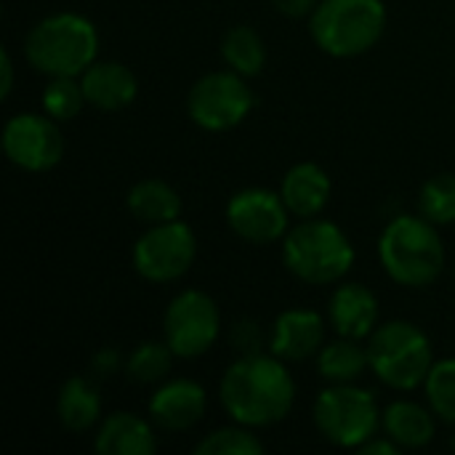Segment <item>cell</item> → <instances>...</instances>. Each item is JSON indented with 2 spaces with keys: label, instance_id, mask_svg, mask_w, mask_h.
Masks as SVG:
<instances>
[{
  "label": "cell",
  "instance_id": "ffe728a7",
  "mask_svg": "<svg viewBox=\"0 0 455 455\" xmlns=\"http://www.w3.org/2000/svg\"><path fill=\"white\" fill-rule=\"evenodd\" d=\"M435 419L437 416L432 413V408H424L411 400H397L384 408L381 427H384V435L392 437L403 451H419L435 440L437 435Z\"/></svg>",
  "mask_w": 455,
  "mask_h": 455
},
{
  "label": "cell",
  "instance_id": "52a82bcc",
  "mask_svg": "<svg viewBox=\"0 0 455 455\" xmlns=\"http://www.w3.org/2000/svg\"><path fill=\"white\" fill-rule=\"evenodd\" d=\"M315 427L320 435L339 448H360L379 435L384 411L373 392L355 384H333L315 400Z\"/></svg>",
  "mask_w": 455,
  "mask_h": 455
},
{
  "label": "cell",
  "instance_id": "4dcf8cb0",
  "mask_svg": "<svg viewBox=\"0 0 455 455\" xmlns=\"http://www.w3.org/2000/svg\"><path fill=\"white\" fill-rule=\"evenodd\" d=\"M320 0H272V5L291 19H301V16H312Z\"/></svg>",
  "mask_w": 455,
  "mask_h": 455
},
{
  "label": "cell",
  "instance_id": "ba28073f",
  "mask_svg": "<svg viewBox=\"0 0 455 455\" xmlns=\"http://www.w3.org/2000/svg\"><path fill=\"white\" fill-rule=\"evenodd\" d=\"M256 104V96L235 69L208 72L187 93V112L203 131H229L240 125Z\"/></svg>",
  "mask_w": 455,
  "mask_h": 455
},
{
  "label": "cell",
  "instance_id": "d6986e66",
  "mask_svg": "<svg viewBox=\"0 0 455 455\" xmlns=\"http://www.w3.org/2000/svg\"><path fill=\"white\" fill-rule=\"evenodd\" d=\"M56 419L72 435H83L93 429L96 424H101L99 387L85 376L67 379L56 395Z\"/></svg>",
  "mask_w": 455,
  "mask_h": 455
},
{
  "label": "cell",
  "instance_id": "3957f363",
  "mask_svg": "<svg viewBox=\"0 0 455 455\" xmlns=\"http://www.w3.org/2000/svg\"><path fill=\"white\" fill-rule=\"evenodd\" d=\"M384 272L405 288H427L445 269V245L437 224L419 216L392 219L379 237Z\"/></svg>",
  "mask_w": 455,
  "mask_h": 455
},
{
  "label": "cell",
  "instance_id": "d4e9b609",
  "mask_svg": "<svg viewBox=\"0 0 455 455\" xmlns=\"http://www.w3.org/2000/svg\"><path fill=\"white\" fill-rule=\"evenodd\" d=\"M419 213L437 227L455 224V173H437L421 187Z\"/></svg>",
  "mask_w": 455,
  "mask_h": 455
},
{
  "label": "cell",
  "instance_id": "30bf717a",
  "mask_svg": "<svg viewBox=\"0 0 455 455\" xmlns=\"http://www.w3.org/2000/svg\"><path fill=\"white\" fill-rule=\"evenodd\" d=\"M221 333L216 301L203 291H181L163 315V339L181 360L203 357Z\"/></svg>",
  "mask_w": 455,
  "mask_h": 455
},
{
  "label": "cell",
  "instance_id": "8992f818",
  "mask_svg": "<svg viewBox=\"0 0 455 455\" xmlns=\"http://www.w3.org/2000/svg\"><path fill=\"white\" fill-rule=\"evenodd\" d=\"M368 363L373 376L397 392H413L424 387L435 357L429 336L405 320L379 325L368 336Z\"/></svg>",
  "mask_w": 455,
  "mask_h": 455
},
{
  "label": "cell",
  "instance_id": "4316f807",
  "mask_svg": "<svg viewBox=\"0 0 455 455\" xmlns=\"http://www.w3.org/2000/svg\"><path fill=\"white\" fill-rule=\"evenodd\" d=\"M197 455H261L264 443L251 432V427H224L211 435H205L197 445Z\"/></svg>",
  "mask_w": 455,
  "mask_h": 455
},
{
  "label": "cell",
  "instance_id": "2e32d148",
  "mask_svg": "<svg viewBox=\"0 0 455 455\" xmlns=\"http://www.w3.org/2000/svg\"><path fill=\"white\" fill-rule=\"evenodd\" d=\"M80 85L85 101L101 112H120L128 104H133L139 93L136 75L131 72V67L120 61H93L80 75Z\"/></svg>",
  "mask_w": 455,
  "mask_h": 455
},
{
  "label": "cell",
  "instance_id": "f1b7e54d",
  "mask_svg": "<svg viewBox=\"0 0 455 455\" xmlns=\"http://www.w3.org/2000/svg\"><path fill=\"white\" fill-rule=\"evenodd\" d=\"M229 341L232 347L243 355H259L264 352V344L269 347V336L261 333V325L256 320H240L232 325V333H229Z\"/></svg>",
  "mask_w": 455,
  "mask_h": 455
},
{
  "label": "cell",
  "instance_id": "5bb4252c",
  "mask_svg": "<svg viewBox=\"0 0 455 455\" xmlns=\"http://www.w3.org/2000/svg\"><path fill=\"white\" fill-rule=\"evenodd\" d=\"M208 395L192 379H173L149 397V421L163 432H187L205 416Z\"/></svg>",
  "mask_w": 455,
  "mask_h": 455
},
{
  "label": "cell",
  "instance_id": "cb8c5ba5",
  "mask_svg": "<svg viewBox=\"0 0 455 455\" xmlns=\"http://www.w3.org/2000/svg\"><path fill=\"white\" fill-rule=\"evenodd\" d=\"M173 349L163 341H141L125 360V376L136 384H157L168 376L171 365H173Z\"/></svg>",
  "mask_w": 455,
  "mask_h": 455
},
{
  "label": "cell",
  "instance_id": "7402d4cb",
  "mask_svg": "<svg viewBox=\"0 0 455 455\" xmlns=\"http://www.w3.org/2000/svg\"><path fill=\"white\" fill-rule=\"evenodd\" d=\"M368 368V347L363 349L357 339L339 336V341L323 347L317 355V373L331 384H352Z\"/></svg>",
  "mask_w": 455,
  "mask_h": 455
},
{
  "label": "cell",
  "instance_id": "7c38bea8",
  "mask_svg": "<svg viewBox=\"0 0 455 455\" xmlns=\"http://www.w3.org/2000/svg\"><path fill=\"white\" fill-rule=\"evenodd\" d=\"M288 205L277 192L251 187L229 197L227 224L229 229L253 245H269L288 235Z\"/></svg>",
  "mask_w": 455,
  "mask_h": 455
},
{
  "label": "cell",
  "instance_id": "484cf974",
  "mask_svg": "<svg viewBox=\"0 0 455 455\" xmlns=\"http://www.w3.org/2000/svg\"><path fill=\"white\" fill-rule=\"evenodd\" d=\"M424 389H427V403H429L432 413L440 421L455 427V357L440 360L432 365V371L424 381Z\"/></svg>",
  "mask_w": 455,
  "mask_h": 455
},
{
  "label": "cell",
  "instance_id": "9a60e30c",
  "mask_svg": "<svg viewBox=\"0 0 455 455\" xmlns=\"http://www.w3.org/2000/svg\"><path fill=\"white\" fill-rule=\"evenodd\" d=\"M331 328L344 339H368L379 328V299L363 283H344L328 304Z\"/></svg>",
  "mask_w": 455,
  "mask_h": 455
},
{
  "label": "cell",
  "instance_id": "f546056e",
  "mask_svg": "<svg viewBox=\"0 0 455 455\" xmlns=\"http://www.w3.org/2000/svg\"><path fill=\"white\" fill-rule=\"evenodd\" d=\"M120 365H123V357H120V352L117 349H101L96 357H93V363H91V368H93V376H99V379H109V376H115L117 371H120Z\"/></svg>",
  "mask_w": 455,
  "mask_h": 455
},
{
  "label": "cell",
  "instance_id": "83f0119b",
  "mask_svg": "<svg viewBox=\"0 0 455 455\" xmlns=\"http://www.w3.org/2000/svg\"><path fill=\"white\" fill-rule=\"evenodd\" d=\"M85 101L80 77H48V85L43 91V109L53 120H72L80 115Z\"/></svg>",
  "mask_w": 455,
  "mask_h": 455
},
{
  "label": "cell",
  "instance_id": "4fadbf2b",
  "mask_svg": "<svg viewBox=\"0 0 455 455\" xmlns=\"http://www.w3.org/2000/svg\"><path fill=\"white\" fill-rule=\"evenodd\" d=\"M325 341V320L315 309H285L269 331V352L283 363H301L320 355Z\"/></svg>",
  "mask_w": 455,
  "mask_h": 455
},
{
  "label": "cell",
  "instance_id": "e575fe53",
  "mask_svg": "<svg viewBox=\"0 0 455 455\" xmlns=\"http://www.w3.org/2000/svg\"><path fill=\"white\" fill-rule=\"evenodd\" d=\"M453 275H455V269H453Z\"/></svg>",
  "mask_w": 455,
  "mask_h": 455
},
{
  "label": "cell",
  "instance_id": "ac0fdd59",
  "mask_svg": "<svg viewBox=\"0 0 455 455\" xmlns=\"http://www.w3.org/2000/svg\"><path fill=\"white\" fill-rule=\"evenodd\" d=\"M280 197L291 216L315 219L331 200V176L317 163H296L283 176Z\"/></svg>",
  "mask_w": 455,
  "mask_h": 455
},
{
  "label": "cell",
  "instance_id": "7a4b0ae2",
  "mask_svg": "<svg viewBox=\"0 0 455 455\" xmlns=\"http://www.w3.org/2000/svg\"><path fill=\"white\" fill-rule=\"evenodd\" d=\"M99 53V32L91 19L61 11L40 19L24 37V56L45 77H80Z\"/></svg>",
  "mask_w": 455,
  "mask_h": 455
},
{
  "label": "cell",
  "instance_id": "9c48e42d",
  "mask_svg": "<svg viewBox=\"0 0 455 455\" xmlns=\"http://www.w3.org/2000/svg\"><path fill=\"white\" fill-rule=\"evenodd\" d=\"M197 256V237L181 219L147 227L133 245V269L147 283H176L181 280Z\"/></svg>",
  "mask_w": 455,
  "mask_h": 455
},
{
  "label": "cell",
  "instance_id": "603a6c76",
  "mask_svg": "<svg viewBox=\"0 0 455 455\" xmlns=\"http://www.w3.org/2000/svg\"><path fill=\"white\" fill-rule=\"evenodd\" d=\"M221 59L227 61L229 69H235L243 77H256L264 72L267 64V45L261 40V35L248 27V24H237L232 29H227L224 40H221Z\"/></svg>",
  "mask_w": 455,
  "mask_h": 455
},
{
  "label": "cell",
  "instance_id": "e0dca14e",
  "mask_svg": "<svg viewBox=\"0 0 455 455\" xmlns=\"http://www.w3.org/2000/svg\"><path fill=\"white\" fill-rule=\"evenodd\" d=\"M93 448L99 455H152L157 451V440L147 419L117 411L101 419Z\"/></svg>",
  "mask_w": 455,
  "mask_h": 455
},
{
  "label": "cell",
  "instance_id": "277c9868",
  "mask_svg": "<svg viewBox=\"0 0 455 455\" xmlns=\"http://www.w3.org/2000/svg\"><path fill=\"white\" fill-rule=\"evenodd\" d=\"M285 269L307 285H333L344 280L355 264L349 237L325 219H304L283 240Z\"/></svg>",
  "mask_w": 455,
  "mask_h": 455
},
{
  "label": "cell",
  "instance_id": "836d02e7",
  "mask_svg": "<svg viewBox=\"0 0 455 455\" xmlns=\"http://www.w3.org/2000/svg\"><path fill=\"white\" fill-rule=\"evenodd\" d=\"M453 448H455V443H453Z\"/></svg>",
  "mask_w": 455,
  "mask_h": 455
},
{
  "label": "cell",
  "instance_id": "1f68e13d",
  "mask_svg": "<svg viewBox=\"0 0 455 455\" xmlns=\"http://www.w3.org/2000/svg\"><path fill=\"white\" fill-rule=\"evenodd\" d=\"M403 451L392 437H379V435H373L368 443H363L360 448H357V453L360 455H397Z\"/></svg>",
  "mask_w": 455,
  "mask_h": 455
},
{
  "label": "cell",
  "instance_id": "8fae6325",
  "mask_svg": "<svg viewBox=\"0 0 455 455\" xmlns=\"http://www.w3.org/2000/svg\"><path fill=\"white\" fill-rule=\"evenodd\" d=\"M51 115L21 112L13 115L3 128V152L5 157L29 173L51 171L64 157V136Z\"/></svg>",
  "mask_w": 455,
  "mask_h": 455
},
{
  "label": "cell",
  "instance_id": "d6a6232c",
  "mask_svg": "<svg viewBox=\"0 0 455 455\" xmlns=\"http://www.w3.org/2000/svg\"><path fill=\"white\" fill-rule=\"evenodd\" d=\"M13 91V59L8 48L0 51V99H8Z\"/></svg>",
  "mask_w": 455,
  "mask_h": 455
},
{
  "label": "cell",
  "instance_id": "44dd1931",
  "mask_svg": "<svg viewBox=\"0 0 455 455\" xmlns=\"http://www.w3.org/2000/svg\"><path fill=\"white\" fill-rule=\"evenodd\" d=\"M125 208L136 221L155 227L181 216V195L163 179H141L128 189Z\"/></svg>",
  "mask_w": 455,
  "mask_h": 455
},
{
  "label": "cell",
  "instance_id": "6da1fadb",
  "mask_svg": "<svg viewBox=\"0 0 455 455\" xmlns=\"http://www.w3.org/2000/svg\"><path fill=\"white\" fill-rule=\"evenodd\" d=\"M219 400L235 424L264 429L280 424L296 403V381L285 363L272 352L243 355L219 384Z\"/></svg>",
  "mask_w": 455,
  "mask_h": 455
},
{
  "label": "cell",
  "instance_id": "5b68a950",
  "mask_svg": "<svg viewBox=\"0 0 455 455\" xmlns=\"http://www.w3.org/2000/svg\"><path fill=\"white\" fill-rule=\"evenodd\" d=\"M387 29V5L381 0H320L309 16L312 40L333 59L368 53Z\"/></svg>",
  "mask_w": 455,
  "mask_h": 455
}]
</instances>
